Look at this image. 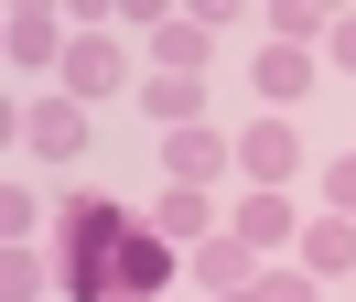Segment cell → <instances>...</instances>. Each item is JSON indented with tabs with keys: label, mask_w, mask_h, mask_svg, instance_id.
<instances>
[{
	"label": "cell",
	"mask_w": 356,
	"mask_h": 302,
	"mask_svg": "<svg viewBox=\"0 0 356 302\" xmlns=\"http://www.w3.org/2000/svg\"><path fill=\"white\" fill-rule=\"evenodd\" d=\"M173 280V237L152 216H119L108 194L65 205V292L76 302H162Z\"/></svg>",
	"instance_id": "6da1fadb"
},
{
	"label": "cell",
	"mask_w": 356,
	"mask_h": 302,
	"mask_svg": "<svg viewBox=\"0 0 356 302\" xmlns=\"http://www.w3.org/2000/svg\"><path fill=\"white\" fill-rule=\"evenodd\" d=\"M130 86V54H119L108 33H87V43H65V97L87 108V97H119Z\"/></svg>",
	"instance_id": "7a4b0ae2"
},
{
	"label": "cell",
	"mask_w": 356,
	"mask_h": 302,
	"mask_svg": "<svg viewBox=\"0 0 356 302\" xmlns=\"http://www.w3.org/2000/svg\"><path fill=\"white\" fill-rule=\"evenodd\" d=\"M22 129H33V151H44V162H76V151H87V108H76V97H44Z\"/></svg>",
	"instance_id": "3957f363"
},
{
	"label": "cell",
	"mask_w": 356,
	"mask_h": 302,
	"mask_svg": "<svg viewBox=\"0 0 356 302\" xmlns=\"http://www.w3.org/2000/svg\"><path fill=\"white\" fill-rule=\"evenodd\" d=\"M238 162L259 173V194H281L291 173H302V141H291V129H248V141H238Z\"/></svg>",
	"instance_id": "277c9868"
},
{
	"label": "cell",
	"mask_w": 356,
	"mask_h": 302,
	"mask_svg": "<svg viewBox=\"0 0 356 302\" xmlns=\"http://www.w3.org/2000/svg\"><path fill=\"white\" fill-rule=\"evenodd\" d=\"M152 54H162V76H205V11L195 22H184V11L152 22Z\"/></svg>",
	"instance_id": "5b68a950"
},
{
	"label": "cell",
	"mask_w": 356,
	"mask_h": 302,
	"mask_svg": "<svg viewBox=\"0 0 356 302\" xmlns=\"http://www.w3.org/2000/svg\"><path fill=\"white\" fill-rule=\"evenodd\" d=\"M205 216H216V205H205V184H173V194L152 205V227L173 237V248H205Z\"/></svg>",
	"instance_id": "8992f818"
},
{
	"label": "cell",
	"mask_w": 356,
	"mask_h": 302,
	"mask_svg": "<svg viewBox=\"0 0 356 302\" xmlns=\"http://www.w3.org/2000/svg\"><path fill=\"white\" fill-rule=\"evenodd\" d=\"M302 270L313 280H324V270H356V227H346V216H313V227H302Z\"/></svg>",
	"instance_id": "52a82bcc"
},
{
	"label": "cell",
	"mask_w": 356,
	"mask_h": 302,
	"mask_svg": "<svg viewBox=\"0 0 356 302\" xmlns=\"http://www.w3.org/2000/svg\"><path fill=\"white\" fill-rule=\"evenodd\" d=\"M302 86H313V54H291V43H270V54H259V97H270V108H291Z\"/></svg>",
	"instance_id": "ba28073f"
},
{
	"label": "cell",
	"mask_w": 356,
	"mask_h": 302,
	"mask_svg": "<svg viewBox=\"0 0 356 302\" xmlns=\"http://www.w3.org/2000/svg\"><path fill=\"white\" fill-rule=\"evenodd\" d=\"M162 151H173V184H205V173L227 162V141H216V129H173Z\"/></svg>",
	"instance_id": "9c48e42d"
},
{
	"label": "cell",
	"mask_w": 356,
	"mask_h": 302,
	"mask_svg": "<svg viewBox=\"0 0 356 302\" xmlns=\"http://www.w3.org/2000/svg\"><path fill=\"white\" fill-rule=\"evenodd\" d=\"M11 54H22V65L65 54V22H54V11H11Z\"/></svg>",
	"instance_id": "30bf717a"
},
{
	"label": "cell",
	"mask_w": 356,
	"mask_h": 302,
	"mask_svg": "<svg viewBox=\"0 0 356 302\" xmlns=\"http://www.w3.org/2000/svg\"><path fill=\"white\" fill-rule=\"evenodd\" d=\"M238 237H248V248H281V237H291V205H281V194H248V205H238Z\"/></svg>",
	"instance_id": "8fae6325"
},
{
	"label": "cell",
	"mask_w": 356,
	"mask_h": 302,
	"mask_svg": "<svg viewBox=\"0 0 356 302\" xmlns=\"http://www.w3.org/2000/svg\"><path fill=\"white\" fill-rule=\"evenodd\" d=\"M195 270L216 280V292H248V237H205V248H195Z\"/></svg>",
	"instance_id": "7c38bea8"
},
{
	"label": "cell",
	"mask_w": 356,
	"mask_h": 302,
	"mask_svg": "<svg viewBox=\"0 0 356 302\" xmlns=\"http://www.w3.org/2000/svg\"><path fill=\"white\" fill-rule=\"evenodd\" d=\"M140 108H152L162 129H184V119H195V76H152V86H140Z\"/></svg>",
	"instance_id": "4fadbf2b"
},
{
	"label": "cell",
	"mask_w": 356,
	"mask_h": 302,
	"mask_svg": "<svg viewBox=\"0 0 356 302\" xmlns=\"http://www.w3.org/2000/svg\"><path fill=\"white\" fill-rule=\"evenodd\" d=\"M259 302H313V270H281V280H248Z\"/></svg>",
	"instance_id": "5bb4252c"
},
{
	"label": "cell",
	"mask_w": 356,
	"mask_h": 302,
	"mask_svg": "<svg viewBox=\"0 0 356 302\" xmlns=\"http://www.w3.org/2000/svg\"><path fill=\"white\" fill-rule=\"evenodd\" d=\"M324 194H334V205H346V216H356V151H346V162H334V173H324Z\"/></svg>",
	"instance_id": "9a60e30c"
},
{
	"label": "cell",
	"mask_w": 356,
	"mask_h": 302,
	"mask_svg": "<svg viewBox=\"0 0 356 302\" xmlns=\"http://www.w3.org/2000/svg\"><path fill=\"white\" fill-rule=\"evenodd\" d=\"M334 65H356V11H334Z\"/></svg>",
	"instance_id": "2e32d148"
}]
</instances>
